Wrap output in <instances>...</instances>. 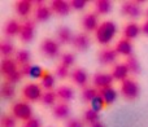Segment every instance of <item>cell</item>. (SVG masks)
<instances>
[{
	"mask_svg": "<svg viewBox=\"0 0 148 127\" xmlns=\"http://www.w3.org/2000/svg\"><path fill=\"white\" fill-rule=\"evenodd\" d=\"M66 127H84V123L78 118H70L66 122Z\"/></svg>",
	"mask_w": 148,
	"mask_h": 127,
	"instance_id": "cell-42",
	"label": "cell"
},
{
	"mask_svg": "<svg viewBox=\"0 0 148 127\" xmlns=\"http://www.w3.org/2000/svg\"><path fill=\"white\" fill-rule=\"evenodd\" d=\"M90 43H91V40H90V36L87 33H78L74 35L73 38V47L77 49V51H86V49H88L90 47Z\"/></svg>",
	"mask_w": 148,
	"mask_h": 127,
	"instance_id": "cell-10",
	"label": "cell"
},
{
	"mask_svg": "<svg viewBox=\"0 0 148 127\" xmlns=\"http://www.w3.org/2000/svg\"><path fill=\"white\" fill-rule=\"evenodd\" d=\"M56 75L59 76V78H61V79H66L68 76L70 75V71H69V68L68 66H65V65H62V64H59L57 65V68H56Z\"/></svg>",
	"mask_w": 148,
	"mask_h": 127,
	"instance_id": "cell-37",
	"label": "cell"
},
{
	"mask_svg": "<svg viewBox=\"0 0 148 127\" xmlns=\"http://www.w3.org/2000/svg\"><path fill=\"white\" fill-rule=\"evenodd\" d=\"M49 8L52 9V12L59 16H68L72 9L70 1H66V0H52L49 3Z\"/></svg>",
	"mask_w": 148,
	"mask_h": 127,
	"instance_id": "cell-9",
	"label": "cell"
},
{
	"mask_svg": "<svg viewBox=\"0 0 148 127\" xmlns=\"http://www.w3.org/2000/svg\"><path fill=\"white\" fill-rule=\"evenodd\" d=\"M16 117L13 114H3L0 119L1 127H16Z\"/></svg>",
	"mask_w": 148,
	"mask_h": 127,
	"instance_id": "cell-35",
	"label": "cell"
},
{
	"mask_svg": "<svg viewBox=\"0 0 148 127\" xmlns=\"http://www.w3.org/2000/svg\"><path fill=\"white\" fill-rule=\"evenodd\" d=\"M30 69H31V64H26V65L20 66V69H18V70L21 71L22 76H29V75H30Z\"/></svg>",
	"mask_w": 148,
	"mask_h": 127,
	"instance_id": "cell-43",
	"label": "cell"
},
{
	"mask_svg": "<svg viewBox=\"0 0 148 127\" xmlns=\"http://www.w3.org/2000/svg\"><path fill=\"white\" fill-rule=\"evenodd\" d=\"M0 95H1L3 99H13L16 95V88L13 84L8 83V82H4V83L1 84V87H0Z\"/></svg>",
	"mask_w": 148,
	"mask_h": 127,
	"instance_id": "cell-26",
	"label": "cell"
},
{
	"mask_svg": "<svg viewBox=\"0 0 148 127\" xmlns=\"http://www.w3.org/2000/svg\"><path fill=\"white\" fill-rule=\"evenodd\" d=\"M69 113H70V109L66 102L60 101L52 108V114H53L57 119H65V118H68L69 117Z\"/></svg>",
	"mask_w": 148,
	"mask_h": 127,
	"instance_id": "cell-20",
	"label": "cell"
},
{
	"mask_svg": "<svg viewBox=\"0 0 148 127\" xmlns=\"http://www.w3.org/2000/svg\"><path fill=\"white\" fill-rule=\"evenodd\" d=\"M90 127H105V125H104V123H103V122H100V121H99V122L94 123V125H91Z\"/></svg>",
	"mask_w": 148,
	"mask_h": 127,
	"instance_id": "cell-45",
	"label": "cell"
},
{
	"mask_svg": "<svg viewBox=\"0 0 148 127\" xmlns=\"http://www.w3.org/2000/svg\"><path fill=\"white\" fill-rule=\"evenodd\" d=\"M114 49L121 56H125V57L131 56V55H133V44H131V40H129V39H126V38L120 39V40L117 42V44H116Z\"/></svg>",
	"mask_w": 148,
	"mask_h": 127,
	"instance_id": "cell-15",
	"label": "cell"
},
{
	"mask_svg": "<svg viewBox=\"0 0 148 127\" xmlns=\"http://www.w3.org/2000/svg\"><path fill=\"white\" fill-rule=\"evenodd\" d=\"M14 46L8 40H3L0 43V53H1L3 59H9L13 53H14Z\"/></svg>",
	"mask_w": 148,
	"mask_h": 127,
	"instance_id": "cell-30",
	"label": "cell"
},
{
	"mask_svg": "<svg viewBox=\"0 0 148 127\" xmlns=\"http://www.w3.org/2000/svg\"><path fill=\"white\" fill-rule=\"evenodd\" d=\"M97 95H99V89H97L96 87H84V88L82 89L81 96L84 102H91Z\"/></svg>",
	"mask_w": 148,
	"mask_h": 127,
	"instance_id": "cell-27",
	"label": "cell"
},
{
	"mask_svg": "<svg viewBox=\"0 0 148 127\" xmlns=\"http://www.w3.org/2000/svg\"><path fill=\"white\" fill-rule=\"evenodd\" d=\"M117 56L118 53L116 52L114 48H103L99 52L97 59H99V62L101 65H110V64H113L117 60Z\"/></svg>",
	"mask_w": 148,
	"mask_h": 127,
	"instance_id": "cell-12",
	"label": "cell"
},
{
	"mask_svg": "<svg viewBox=\"0 0 148 127\" xmlns=\"http://www.w3.org/2000/svg\"><path fill=\"white\" fill-rule=\"evenodd\" d=\"M34 3L30 1V0H18L17 3L14 4V9L16 13L21 17H27L30 14L31 9H33Z\"/></svg>",
	"mask_w": 148,
	"mask_h": 127,
	"instance_id": "cell-17",
	"label": "cell"
},
{
	"mask_svg": "<svg viewBox=\"0 0 148 127\" xmlns=\"http://www.w3.org/2000/svg\"><path fill=\"white\" fill-rule=\"evenodd\" d=\"M142 3L143 1H123L121 4V12L130 18H138L142 13Z\"/></svg>",
	"mask_w": 148,
	"mask_h": 127,
	"instance_id": "cell-7",
	"label": "cell"
},
{
	"mask_svg": "<svg viewBox=\"0 0 148 127\" xmlns=\"http://www.w3.org/2000/svg\"><path fill=\"white\" fill-rule=\"evenodd\" d=\"M40 81H42V87L46 88V91H51V89L55 87V82H56V79H55V76L52 75L48 70H46L44 74H43V76L40 78Z\"/></svg>",
	"mask_w": 148,
	"mask_h": 127,
	"instance_id": "cell-28",
	"label": "cell"
},
{
	"mask_svg": "<svg viewBox=\"0 0 148 127\" xmlns=\"http://www.w3.org/2000/svg\"><path fill=\"white\" fill-rule=\"evenodd\" d=\"M99 95L104 99V101H105V104L107 105L113 104V102L117 100V92H116V89L113 88L112 86L99 89Z\"/></svg>",
	"mask_w": 148,
	"mask_h": 127,
	"instance_id": "cell-23",
	"label": "cell"
},
{
	"mask_svg": "<svg viewBox=\"0 0 148 127\" xmlns=\"http://www.w3.org/2000/svg\"><path fill=\"white\" fill-rule=\"evenodd\" d=\"M44 71H46V70H44L42 66H39V65H31L30 75H29V76H31V78H38V79H40L42 76H43Z\"/></svg>",
	"mask_w": 148,
	"mask_h": 127,
	"instance_id": "cell-38",
	"label": "cell"
},
{
	"mask_svg": "<svg viewBox=\"0 0 148 127\" xmlns=\"http://www.w3.org/2000/svg\"><path fill=\"white\" fill-rule=\"evenodd\" d=\"M86 5H87L86 0H72L70 1V7L74 10H82L86 8Z\"/></svg>",
	"mask_w": 148,
	"mask_h": 127,
	"instance_id": "cell-40",
	"label": "cell"
},
{
	"mask_svg": "<svg viewBox=\"0 0 148 127\" xmlns=\"http://www.w3.org/2000/svg\"><path fill=\"white\" fill-rule=\"evenodd\" d=\"M35 34V22L31 20H26L21 22V30H20V40L22 43H29L34 39Z\"/></svg>",
	"mask_w": 148,
	"mask_h": 127,
	"instance_id": "cell-6",
	"label": "cell"
},
{
	"mask_svg": "<svg viewBox=\"0 0 148 127\" xmlns=\"http://www.w3.org/2000/svg\"><path fill=\"white\" fill-rule=\"evenodd\" d=\"M70 78H72V81L77 84V86L83 87V88L86 87L87 82H88V75H87V71L84 70V69H82V68L74 69V70L72 71V74H70Z\"/></svg>",
	"mask_w": 148,
	"mask_h": 127,
	"instance_id": "cell-14",
	"label": "cell"
},
{
	"mask_svg": "<svg viewBox=\"0 0 148 127\" xmlns=\"http://www.w3.org/2000/svg\"><path fill=\"white\" fill-rule=\"evenodd\" d=\"M74 62H75V57H74V55L70 53V52H65V53H62L61 56H60V64L68 66V68L74 65Z\"/></svg>",
	"mask_w": 148,
	"mask_h": 127,
	"instance_id": "cell-36",
	"label": "cell"
},
{
	"mask_svg": "<svg viewBox=\"0 0 148 127\" xmlns=\"http://www.w3.org/2000/svg\"><path fill=\"white\" fill-rule=\"evenodd\" d=\"M40 101L43 102L46 107H55L57 101V94L56 91L51 89V91H44L43 95H42Z\"/></svg>",
	"mask_w": 148,
	"mask_h": 127,
	"instance_id": "cell-25",
	"label": "cell"
},
{
	"mask_svg": "<svg viewBox=\"0 0 148 127\" xmlns=\"http://www.w3.org/2000/svg\"><path fill=\"white\" fill-rule=\"evenodd\" d=\"M18 64L16 61V59H12V57H9V59H3L1 60V64H0V70H1L3 75L4 76H8L10 75L12 73H14V71L18 70Z\"/></svg>",
	"mask_w": 148,
	"mask_h": 127,
	"instance_id": "cell-16",
	"label": "cell"
},
{
	"mask_svg": "<svg viewBox=\"0 0 148 127\" xmlns=\"http://www.w3.org/2000/svg\"><path fill=\"white\" fill-rule=\"evenodd\" d=\"M83 119H84V122L88 123V125L91 126V125H94V123L99 122L100 114H99V112H96V110H94V109H91V108H90V109H87L86 112H84Z\"/></svg>",
	"mask_w": 148,
	"mask_h": 127,
	"instance_id": "cell-33",
	"label": "cell"
},
{
	"mask_svg": "<svg viewBox=\"0 0 148 127\" xmlns=\"http://www.w3.org/2000/svg\"><path fill=\"white\" fill-rule=\"evenodd\" d=\"M20 30H21V23L17 20H14V18L8 20L4 26V34L7 36H10V38L16 35H20Z\"/></svg>",
	"mask_w": 148,
	"mask_h": 127,
	"instance_id": "cell-21",
	"label": "cell"
},
{
	"mask_svg": "<svg viewBox=\"0 0 148 127\" xmlns=\"http://www.w3.org/2000/svg\"><path fill=\"white\" fill-rule=\"evenodd\" d=\"M56 94H57V99L61 102H66L68 104L74 99V91L69 86H60L56 89Z\"/></svg>",
	"mask_w": 148,
	"mask_h": 127,
	"instance_id": "cell-22",
	"label": "cell"
},
{
	"mask_svg": "<svg viewBox=\"0 0 148 127\" xmlns=\"http://www.w3.org/2000/svg\"><path fill=\"white\" fill-rule=\"evenodd\" d=\"M52 9L49 8V5H40V7H36L35 9V20L39 22H44V21L49 20L52 16Z\"/></svg>",
	"mask_w": 148,
	"mask_h": 127,
	"instance_id": "cell-24",
	"label": "cell"
},
{
	"mask_svg": "<svg viewBox=\"0 0 148 127\" xmlns=\"http://www.w3.org/2000/svg\"><path fill=\"white\" fill-rule=\"evenodd\" d=\"M42 95H43V92H42L40 86L38 83H34V82L27 83L22 88V96L27 101H31V102L38 101V100L42 99Z\"/></svg>",
	"mask_w": 148,
	"mask_h": 127,
	"instance_id": "cell-5",
	"label": "cell"
},
{
	"mask_svg": "<svg viewBox=\"0 0 148 127\" xmlns=\"http://www.w3.org/2000/svg\"><path fill=\"white\" fill-rule=\"evenodd\" d=\"M40 126H42L40 121L35 117H31L30 119H27L26 122H23V125H22V127H40Z\"/></svg>",
	"mask_w": 148,
	"mask_h": 127,
	"instance_id": "cell-41",
	"label": "cell"
},
{
	"mask_svg": "<svg viewBox=\"0 0 148 127\" xmlns=\"http://www.w3.org/2000/svg\"><path fill=\"white\" fill-rule=\"evenodd\" d=\"M40 52L48 59H55L60 53V43L52 38H46L40 43Z\"/></svg>",
	"mask_w": 148,
	"mask_h": 127,
	"instance_id": "cell-4",
	"label": "cell"
},
{
	"mask_svg": "<svg viewBox=\"0 0 148 127\" xmlns=\"http://www.w3.org/2000/svg\"><path fill=\"white\" fill-rule=\"evenodd\" d=\"M129 73H130V70H129L127 65H126L125 62L123 64H117V65L113 66L112 69V76L114 81H118V82H123L127 79L129 76Z\"/></svg>",
	"mask_w": 148,
	"mask_h": 127,
	"instance_id": "cell-13",
	"label": "cell"
},
{
	"mask_svg": "<svg viewBox=\"0 0 148 127\" xmlns=\"http://www.w3.org/2000/svg\"><path fill=\"white\" fill-rule=\"evenodd\" d=\"M142 33H143L144 35H148V20L142 25Z\"/></svg>",
	"mask_w": 148,
	"mask_h": 127,
	"instance_id": "cell-44",
	"label": "cell"
},
{
	"mask_svg": "<svg viewBox=\"0 0 148 127\" xmlns=\"http://www.w3.org/2000/svg\"><path fill=\"white\" fill-rule=\"evenodd\" d=\"M125 64L127 65L130 73H133V74H139L140 73V64H139L138 59L135 57V55H131V56L126 57Z\"/></svg>",
	"mask_w": 148,
	"mask_h": 127,
	"instance_id": "cell-31",
	"label": "cell"
},
{
	"mask_svg": "<svg viewBox=\"0 0 148 127\" xmlns=\"http://www.w3.org/2000/svg\"><path fill=\"white\" fill-rule=\"evenodd\" d=\"M56 36H57V42L60 44H69L73 42V33L69 27L66 26H61V27L57 29V33H56Z\"/></svg>",
	"mask_w": 148,
	"mask_h": 127,
	"instance_id": "cell-18",
	"label": "cell"
},
{
	"mask_svg": "<svg viewBox=\"0 0 148 127\" xmlns=\"http://www.w3.org/2000/svg\"><path fill=\"white\" fill-rule=\"evenodd\" d=\"M94 87L96 88L101 89L105 88V87H110L112 86V82L114 81L112 76V74H108V73H96L94 75Z\"/></svg>",
	"mask_w": 148,
	"mask_h": 127,
	"instance_id": "cell-11",
	"label": "cell"
},
{
	"mask_svg": "<svg viewBox=\"0 0 148 127\" xmlns=\"http://www.w3.org/2000/svg\"><path fill=\"white\" fill-rule=\"evenodd\" d=\"M99 18H97L96 13H87L83 18H82V27L86 33H92L99 29Z\"/></svg>",
	"mask_w": 148,
	"mask_h": 127,
	"instance_id": "cell-8",
	"label": "cell"
},
{
	"mask_svg": "<svg viewBox=\"0 0 148 127\" xmlns=\"http://www.w3.org/2000/svg\"><path fill=\"white\" fill-rule=\"evenodd\" d=\"M95 9L99 14H108L112 9V3L109 0H96L95 1Z\"/></svg>",
	"mask_w": 148,
	"mask_h": 127,
	"instance_id": "cell-29",
	"label": "cell"
},
{
	"mask_svg": "<svg viewBox=\"0 0 148 127\" xmlns=\"http://www.w3.org/2000/svg\"><path fill=\"white\" fill-rule=\"evenodd\" d=\"M105 107H108L107 104H105L104 99H103L100 95H97L96 97H95L94 100H92L91 102H90V108L94 110H96V112H100V110H103Z\"/></svg>",
	"mask_w": 148,
	"mask_h": 127,
	"instance_id": "cell-34",
	"label": "cell"
},
{
	"mask_svg": "<svg viewBox=\"0 0 148 127\" xmlns=\"http://www.w3.org/2000/svg\"><path fill=\"white\" fill-rule=\"evenodd\" d=\"M21 78H22V74H21L20 70H17V71H14V73H12L10 75L5 76V82H8V83L14 86L16 83H18V82L21 81Z\"/></svg>",
	"mask_w": 148,
	"mask_h": 127,
	"instance_id": "cell-39",
	"label": "cell"
},
{
	"mask_svg": "<svg viewBox=\"0 0 148 127\" xmlns=\"http://www.w3.org/2000/svg\"><path fill=\"white\" fill-rule=\"evenodd\" d=\"M30 59H31V55L27 49H18L16 52V61H17L20 66L30 64Z\"/></svg>",
	"mask_w": 148,
	"mask_h": 127,
	"instance_id": "cell-32",
	"label": "cell"
},
{
	"mask_svg": "<svg viewBox=\"0 0 148 127\" xmlns=\"http://www.w3.org/2000/svg\"><path fill=\"white\" fill-rule=\"evenodd\" d=\"M146 14H147V18H148V9H147V13H146Z\"/></svg>",
	"mask_w": 148,
	"mask_h": 127,
	"instance_id": "cell-46",
	"label": "cell"
},
{
	"mask_svg": "<svg viewBox=\"0 0 148 127\" xmlns=\"http://www.w3.org/2000/svg\"><path fill=\"white\" fill-rule=\"evenodd\" d=\"M140 33H142V26H139L135 22H130L123 29V38L129 39V40H133V39L138 38Z\"/></svg>",
	"mask_w": 148,
	"mask_h": 127,
	"instance_id": "cell-19",
	"label": "cell"
},
{
	"mask_svg": "<svg viewBox=\"0 0 148 127\" xmlns=\"http://www.w3.org/2000/svg\"><path fill=\"white\" fill-rule=\"evenodd\" d=\"M139 92H140V87H139L136 81L127 78L126 81L121 82V95H122L126 100L138 99Z\"/></svg>",
	"mask_w": 148,
	"mask_h": 127,
	"instance_id": "cell-2",
	"label": "cell"
},
{
	"mask_svg": "<svg viewBox=\"0 0 148 127\" xmlns=\"http://www.w3.org/2000/svg\"><path fill=\"white\" fill-rule=\"evenodd\" d=\"M12 114L16 117V119H21L26 122L33 117V109L30 104L26 101H17L12 105Z\"/></svg>",
	"mask_w": 148,
	"mask_h": 127,
	"instance_id": "cell-3",
	"label": "cell"
},
{
	"mask_svg": "<svg viewBox=\"0 0 148 127\" xmlns=\"http://www.w3.org/2000/svg\"><path fill=\"white\" fill-rule=\"evenodd\" d=\"M116 33H117V26L113 21H104L100 23L99 29L96 30L95 35H96V40L99 42L101 46H107L113 40Z\"/></svg>",
	"mask_w": 148,
	"mask_h": 127,
	"instance_id": "cell-1",
	"label": "cell"
}]
</instances>
